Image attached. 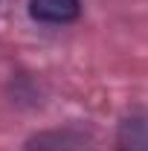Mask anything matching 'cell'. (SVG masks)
Instances as JSON below:
<instances>
[{"mask_svg":"<svg viewBox=\"0 0 148 151\" xmlns=\"http://www.w3.org/2000/svg\"><path fill=\"white\" fill-rule=\"evenodd\" d=\"M29 15L38 23L64 26L81 15V0H29Z\"/></svg>","mask_w":148,"mask_h":151,"instance_id":"cell-1","label":"cell"},{"mask_svg":"<svg viewBox=\"0 0 148 151\" xmlns=\"http://www.w3.org/2000/svg\"><path fill=\"white\" fill-rule=\"evenodd\" d=\"M119 151H148V113H131L116 131Z\"/></svg>","mask_w":148,"mask_h":151,"instance_id":"cell-2","label":"cell"}]
</instances>
